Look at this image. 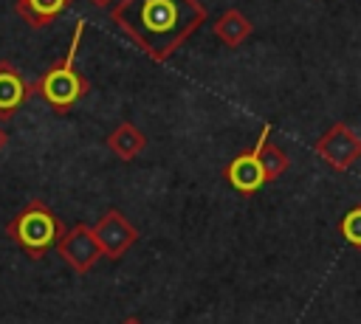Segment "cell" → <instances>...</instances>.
Segmentation results:
<instances>
[{"mask_svg":"<svg viewBox=\"0 0 361 324\" xmlns=\"http://www.w3.org/2000/svg\"><path fill=\"white\" fill-rule=\"evenodd\" d=\"M316 155L336 172H347L358 158H361V135L344 124V121H336L327 127V132L319 135V141L313 144Z\"/></svg>","mask_w":361,"mask_h":324,"instance_id":"277c9868","label":"cell"},{"mask_svg":"<svg viewBox=\"0 0 361 324\" xmlns=\"http://www.w3.org/2000/svg\"><path fill=\"white\" fill-rule=\"evenodd\" d=\"M268 138H271V124L262 127V132H259V138H257V149H259V163H262L265 183H274V180H279V177L288 172L290 161H288L285 149L276 147V144H271Z\"/></svg>","mask_w":361,"mask_h":324,"instance_id":"8fae6325","label":"cell"},{"mask_svg":"<svg viewBox=\"0 0 361 324\" xmlns=\"http://www.w3.org/2000/svg\"><path fill=\"white\" fill-rule=\"evenodd\" d=\"M82 31H85V23L79 20L76 28H73V39H71L68 54H65L56 65H51V68L39 76V82L34 85V90L45 99V104H48L54 113H59V116L68 113V110H73L76 101L85 99L87 90H90V82H87L85 73L76 68V51H79Z\"/></svg>","mask_w":361,"mask_h":324,"instance_id":"3957f363","label":"cell"},{"mask_svg":"<svg viewBox=\"0 0 361 324\" xmlns=\"http://www.w3.org/2000/svg\"><path fill=\"white\" fill-rule=\"evenodd\" d=\"M31 96L28 82L20 76V70L0 59V121H8Z\"/></svg>","mask_w":361,"mask_h":324,"instance_id":"ba28073f","label":"cell"},{"mask_svg":"<svg viewBox=\"0 0 361 324\" xmlns=\"http://www.w3.org/2000/svg\"><path fill=\"white\" fill-rule=\"evenodd\" d=\"M223 177L228 180L231 189H237L240 194L251 197L257 194L262 186H265V175H262V163H259V149L254 144V149H245L240 155H234L226 169H223Z\"/></svg>","mask_w":361,"mask_h":324,"instance_id":"52a82bcc","label":"cell"},{"mask_svg":"<svg viewBox=\"0 0 361 324\" xmlns=\"http://www.w3.org/2000/svg\"><path fill=\"white\" fill-rule=\"evenodd\" d=\"M90 228L102 248V256H107V259H121L138 239V228L118 208L104 211V217H99L96 225H90Z\"/></svg>","mask_w":361,"mask_h":324,"instance_id":"5b68a950","label":"cell"},{"mask_svg":"<svg viewBox=\"0 0 361 324\" xmlns=\"http://www.w3.org/2000/svg\"><path fill=\"white\" fill-rule=\"evenodd\" d=\"M338 234L347 245L361 251V203L344 211V217L338 220Z\"/></svg>","mask_w":361,"mask_h":324,"instance_id":"4fadbf2b","label":"cell"},{"mask_svg":"<svg viewBox=\"0 0 361 324\" xmlns=\"http://www.w3.org/2000/svg\"><path fill=\"white\" fill-rule=\"evenodd\" d=\"M56 251L73 273H87L102 259V248L93 237V228L85 223H76L73 228H68L62 234V239L56 242Z\"/></svg>","mask_w":361,"mask_h":324,"instance_id":"8992f818","label":"cell"},{"mask_svg":"<svg viewBox=\"0 0 361 324\" xmlns=\"http://www.w3.org/2000/svg\"><path fill=\"white\" fill-rule=\"evenodd\" d=\"M251 31H254V25H251V20H248L240 8H226V11L214 20V37H217L226 48L243 45V42L251 37Z\"/></svg>","mask_w":361,"mask_h":324,"instance_id":"30bf717a","label":"cell"},{"mask_svg":"<svg viewBox=\"0 0 361 324\" xmlns=\"http://www.w3.org/2000/svg\"><path fill=\"white\" fill-rule=\"evenodd\" d=\"M121 324H141V318H135V316H130V318H124Z\"/></svg>","mask_w":361,"mask_h":324,"instance_id":"9a60e30c","label":"cell"},{"mask_svg":"<svg viewBox=\"0 0 361 324\" xmlns=\"http://www.w3.org/2000/svg\"><path fill=\"white\" fill-rule=\"evenodd\" d=\"M107 147L113 149V155H118L121 161H133L144 147H147V135L130 124V121H121L110 135H107Z\"/></svg>","mask_w":361,"mask_h":324,"instance_id":"7c38bea8","label":"cell"},{"mask_svg":"<svg viewBox=\"0 0 361 324\" xmlns=\"http://www.w3.org/2000/svg\"><path fill=\"white\" fill-rule=\"evenodd\" d=\"M87 3H93V6H99V8H107L113 0H87Z\"/></svg>","mask_w":361,"mask_h":324,"instance_id":"5bb4252c","label":"cell"},{"mask_svg":"<svg viewBox=\"0 0 361 324\" xmlns=\"http://www.w3.org/2000/svg\"><path fill=\"white\" fill-rule=\"evenodd\" d=\"M65 223L62 217L45 203V200H28L8 223H6V234L8 239H14L17 248H23L31 259H42L51 248H56V242L65 234Z\"/></svg>","mask_w":361,"mask_h":324,"instance_id":"7a4b0ae2","label":"cell"},{"mask_svg":"<svg viewBox=\"0 0 361 324\" xmlns=\"http://www.w3.org/2000/svg\"><path fill=\"white\" fill-rule=\"evenodd\" d=\"M209 11L200 0H118L110 20L152 62H166L203 23Z\"/></svg>","mask_w":361,"mask_h":324,"instance_id":"6da1fadb","label":"cell"},{"mask_svg":"<svg viewBox=\"0 0 361 324\" xmlns=\"http://www.w3.org/2000/svg\"><path fill=\"white\" fill-rule=\"evenodd\" d=\"M6 141H8V135H6V132H3V130H0V149H3V147H6Z\"/></svg>","mask_w":361,"mask_h":324,"instance_id":"2e32d148","label":"cell"},{"mask_svg":"<svg viewBox=\"0 0 361 324\" xmlns=\"http://www.w3.org/2000/svg\"><path fill=\"white\" fill-rule=\"evenodd\" d=\"M73 0H14V11L20 14V20L31 28H45L54 20L62 17V11L71 6Z\"/></svg>","mask_w":361,"mask_h":324,"instance_id":"9c48e42d","label":"cell"}]
</instances>
